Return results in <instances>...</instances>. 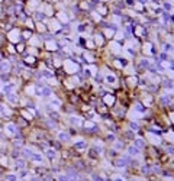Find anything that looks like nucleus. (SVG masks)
<instances>
[{
	"instance_id": "9",
	"label": "nucleus",
	"mask_w": 174,
	"mask_h": 181,
	"mask_svg": "<svg viewBox=\"0 0 174 181\" xmlns=\"http://www.w3.org/2000/svg\"><path fill=\"white\" fill-rule=\"evenodd\" d=\"M0 74H2V71H0Z\"/></svg>"
},
{
	"instance_id": "8",
	"label": "nucleus",
	"mask_w": 174,
	"mask_h": 181,
	"mask_svg": "<svg viewBox=\"0 0 174 181\" xmlns=\"http://www.w3.org/2000/svg\"><path fill=\"white\" fill-rule=\"evenodd\" d=\"M5 139H6V135H5L3 129H0V142H2V141H5Z\"/></svg>"
},
{
	"instance_id": "1",
	"label": "nucleus",
	"mask_w": 174,
	"mask_h": 181,
	"mask_svg": "<svg viewBox=\"0 0 174 181\" xmlns=\"http://www.w3.org/2000/svg\"><path fill=\"white\" fill-rule=\"evenodd\" d=\"M5 100L7 102V106H9V107H16V106H19V96H17V93H12V94L5 96Z\"/></svg>"
},
{
	"instance_id": "7",
	"label": "nucleus",
	"mask_w": 174,
	"mask_h": 181,
	"mask_svg": "<svg viewBox=\"0 0 174 181\" xmlns=\"http://www.w3.org/2000/svg\"><path fill=\"white\" fill-rule=\"evenodd\" d=\"M58 139H60V142H65V141H68V133H64V132H61Z\"/></svg>"
},
{
	"instance_id": "4",
	"label": "nucleus",
	"mask_w": 174,
	"mask_h": 181,
	"mask_svg": "<svg viewBox=\"0 0 174 181\" xmlns=\"http://www.w3.org/2000/svg\"><path fill=\"white\" fill-rule=\"evenodd\" d=\"M26 167V161L25 160H15V168L16 170H22Z\"/></svg>"
},
{
	"instance_id": "2",
	"label": "nucleus",
	"mask_w": 174,
	"mask_h": 181,
	"mask_svg": "<svg viewBox=\"0 0 174 181\" xmlns=\"http://www.w3.org/2000/svg\"><path fill=\"white\" fill-rule=\"evenodd\" d=\"M15 88H16V84L10 81V83H7V84H3V87H2V93H3L5 96L12 94V93H16V92H15Z\"/></svg>"
},
{
	"instance_id": "6",
	"label": "nucleus",
	"mask_w": 174,
	"mask_h": 181,
	"mask_svg": "<svg viewBox=\"0 0 174 181\" xmlns=\"http://www.w3.org/2000/svg\"><path fill=\"white\" fill-rule=\"evenodd\" d=\"M5 181H17V177L15 174H6L5 175Z\"/></svg>"
},
{
	"instance_id": "3",
	"label": "nucleus",
	"mask_w": 174,
	"mask_h": 181,
	"mask_svg": "<svg viewBox=\"0 0 174 181\" xmlns=\"http://www.w3.org/2000/svg\"><path fill=\"white\" fill-rule=\"evenodd\" d=\"M0 81H2L3 84H7L12 81V74L10 73H2L0 74Z\"/></svg>"
},
{
	"instance_id": "5",
	"label": "nucleus",
	"mask_w": 174,
	"mask_h": 181,
	"mask_svg": "<svg viewBox=\"0 0 174 181\" xmlns=\"http://www.w3.org/2000/svg\"><path fill=\"white\" fill-rule=\"evenodd\" d=\"M33 19H35L36 22H41V20L45 19V13H43V12H39V10H35V13H33Z\"/></svg>"
}]
</instances>
